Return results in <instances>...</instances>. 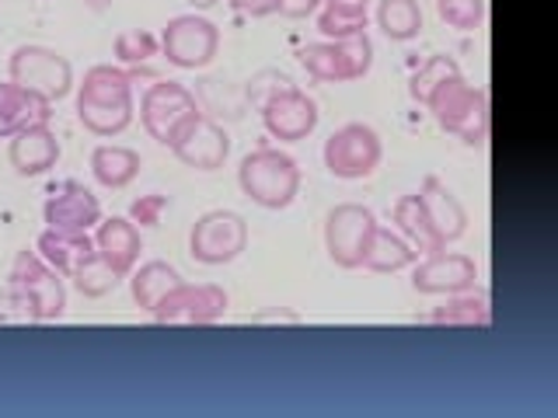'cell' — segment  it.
<instances>
[{"label": "cell", "mask_w": 558, "mask_h": 418, "mask_svg": "<svg viewBox=\"0 0 558 418\" xmlns=\"http://www.w3.org/2000/svg\"><path fill=\"white\" fill-rule=\"evenodd\" d=\"M426 109L444 133H453L458 139H464L468 147L485 144L488 122H493V112H488V91L485 87L468 84L464 74L450 77L436 87L426 101Z\"/></svg>", "instance_id": "cell-1"}, {"label": "cell", "mask_w": 558, "mask_h": 418, "mask_svg": "<svg viewBox=\"0 0 558 418\" xmlns=\"http://www.w3.org/2000/svg\"><path fill=\"white\" fill-rule=\"evenodd\" d=\"M366 25H371V14H342V11H328V8H322V14H318V32L331 42L349 39V35H363Z\"/></svg>", "instance_id": "cell-34"}, {"label": "cell", "mask_w": 558, "mask_h": 418, "mask_svg": "<svg viewBox=\"0 0 558 418\" xmlns=\"http://www.w3.org/2000/svg\"><path fill=\"white\" fill-rule=\"evenodd\" d=\"M52 115V101L25 91L22 84L4 81L0 84V139H11L28 126H43Z\"/></svg>", "instance_id": "cell-20"}, {"label": "cell", "mask_w": 558, "mask_h": 418, "mask_svg": "<svg viewBox=\"0 0 558 418\" xmlns=\"http://www.w3.org/2000/svg\"><path fill=\"white\" fill-rule=\"evenodd\" d=\"M418 251L412 244L401 237L398 231H388V226H374L371 241H366V251H363V261L360 269H371V272H401L415 266Z\"/></svg>", "instance_id": "cell-23"}, {"label": "cell", "mask_w": 558, "mask_h": 418, "mask_svg": "<svg viewBox=\"0 0 558 418\" xmlns=\"http://www.w3.org/2000/svg\"><path fill=\"white\" fill-rule=\"evenodd\" d=\"M168 150L179 157L185 168H196V171H217L223 168L227 153H231V136L220 126L214 115H206L203 109L196 115H189L179 133L171 136Z\"/></svg>", "instance_id": "cell-9"}, {"label": "cell", "mask_w": 558, "mask_h": 418, "mask_svg": "<svg viewBox=\"0 0 558 418\" xmlns=\"http://www.w3.org/2000/svg\"><path fill=\"white\" fill-rule=\"evenodd\" d=\"M35 251H39L60 275L70 279L95 255V237L87 231H52V226H46L39 241H35Z\"/></svg>", "instance_id": "cell-21"}, {"label": "cell", "mask_w": 558, "mask_h": 418, "mask_svg": "<svg viewBox=\"0 0 558 418\" xmlns=\"http://www.w3.org/2000/svg\"><path fill=\"white\" fill-rule=\"evenodd\" d=\"M418 202H423L426 209V217L433 223V231L436 237L444 241V248L453 241H461L464 231H468V213H464V206L458 202V196L436 179V174H429V179L423 182V188H418Z\"/></svg>", "instance_id": "cell-19"}, {"label": "cell", "mask_w": 558, "mask_h": 418, "mask_svg": "<svg viewBox=\"0 0 558 418\" xmlns=\"http://www.w3.org/2000/svg\"><path fill=\"white\" fill-rule=\"evenodd\" d=\"M133 81L136 74H130V70L98 63L84 74L77 104H92V109H126V104H133Z\"/></svg>", "instance_id": "cell-18"}, {"label": "cell", "mask_w": 558, "mask_h": 418, "mask_svg": "<svg viewBox=\"0 0 558 418\" xmlns=\"http://www.w3.org/2000/svg\"><path fill=\"white\" fill-rule=\"evenodd\" d=\"M440 22L458 32H475L485 22V0H436Z\"/></svg>", "instance_id": "cell-33"}, {"label": "cell", "mask_w": 558, "mask_h": 418, "mask_svg": "<svg viewBox=\"0 0 558 418\" xmlns=\"http://www.w3.org/2000/svg\"><path fill=\"white\" fill-rule=\"evenodd\" d=\"M238 185L262 209H287L301 192V168L283 150L258 147L241 157Z\"/></svg>", "instance_id": "cell-2"}, {"label": "cell", "mask_w": 558, "mask_h": 418, "mask_svg": "<svg viewBox=\"0 0 558 418\" xmlns=\"http://www.w3.org/2000/svg\"><path fill=\"white\" fill-rule=\"evenodd\" d=\"M136 104H126V109H92V104H77V119L84 122L87 133L95 136H119L122 130H130Z\"/></svg>", "instance_id": "cell-31"}, {"label": "cell", "mask_w": 558, "mask_h": 418, "mask_svg": "<svg viewBox=\"0 0 558 418\" xmlns=\"http://www.w3.org/2000/svg\"><path fill=\"white\" fill-rule=\"evenodd\" d=\"M328 11H342V14H366L371 0H325Z\"/></svg>", "instance_id": "cell-40"}, {"label": "cell", "mask_w": 558, "mask_h": 418, "mask_svg": "<svg viewBox=\"0 0 558 418\" xmlns=\"http://www.w3.org/2000/svg\"><path fill=\"white\" fill-rule=\"evenodd\" d=\"M252 324H290V328H296V324H304V318L290 307H266V310L255 314Z\"/></svg>", "instance_id": "cell-37"}, {"label": "cell", "mask_w": 558, "mask_h": 418, "mask_svg": "<svg viewBox=\"0 0 558 418\" xmlns=\"http://www.w3.org/2000/svg\"><path fill=\"white\" fill-rule=\"evenodd\" d=\"M377 28L395 42H409L423 32V8H418V0H380Z\"/></svg>", "instance_id": "cell-27"}, {"label": "cell", "mask_w": 558, "mask_h": 418, "mask_svg": "<svg viewBox=\"0 0 558 418\" xmlns=\"http://www.w3.org/2000/svg\"><path fill=\"white\" fill-rule=\"evenodd\" d=\"M391 220L398 226V234L405 237L412 248L418 255H433V251H444V241L436 237L433 223L426 217L423 202H418V192H412V196H401L391 209Z\"/></svg>", "instance_id": "cell-25"}, {"label": "cell", "mask_w": 558, "mask_h": 418, "mask_svg": "<svg viewBox=\"0 0 558 418\" xmlns=\"http://www.w3.org/2000/svg\"><path fill=\"white\" fill-rule=\"evenodd\" d=\"M95 251L126 279L136 266L140 251H144V237H140L136 223L130 217H105L98 220V231H95Z\"/></svg>", "instance_id": "cell-17"}, {"label": "cell", "mask_w": 558, "mask_h": 418, "mask_svg": "<svg viewBox=\"0 0 558 418\" xmlns=\"http://www.w3.org/2000/svg\"><path fill=\"white\" fill-rule=\"evenodd\" d=\"M322 0H279V11L276 14H283V17H307L318 11Z\"/></svg>", "instance_id": "cell-39"}, {"label": "cell", "mask_w": 558, "mask_h": 418, "mask_svg": "<svg viewBox=\"0 0 558 418\" xmlns=\"http://www.w3.org/2000/svg\"><path fill=\"white\" fill-rule=\"evenodd\" d=\"M227 4L241 14H248V17H266V14L279 11V0H227Z\"/></svg>", "instance_id": "cell-38"}, {"label": "cell", "mask_w": 558, "mask_h": 418, "mask_svg": "<svg viewBox=\"0 0 558 418\" xmlns=\"http://www.w3.org/2000/svg\"><path fill=\"white\" fill-rule=\"evenodd\" d=\"M227 293L214 283H179L161 304H157L150 314L157 324H179V328H206L223 321L227 314Z\"/></svg>", "instance_id": "cell-10"}, {"label": "cell", "mask_w": 558, "mask_h": 418, "mask_svg": "<svg viewBox=\"0 0 558 418\" xmlns=\"http://www.w3.org/2000/svg\"><path fill=\"white\" fill-rule=\"evenodd\" d=\"M92 174L105 188H126L140 174V153L130 147L101 144L92 150Z\"/></svg>", "instance_id": "cell-26"}, {"label": "cell", "mask_w": 558, "mask_h": 418, "mask_svg": "<svg viewBox=\"0 0 558 418\" xmlns=\"http://www.w3.org/2000/svg\"><path fill=\"white\" fill-rule=\"evenodd\" d=\"M8 74L14 84H22L25 91L46 101H60L74 87V66L49 46H17L8 60Z\"/></svg>", "instance_id": "cell-4"}, {"label": "cell", "mask_w": 558, "mask_h": 418, "mask_svg": "<svg viewBox=\"0 0 558 418\" xmlns=\"http://www.w3.org/2000/svg\"><path fill=\"white\" fill-rule=\"evenodd\" d=\"M258 112H262V126H266V133L272 139H283V144H296V139H304L318 130V101H314L307 91H301L296 84L272 95Z\"/></svg>", "instance_id": "cell-13"}, {"label": "cell", "mask_w": 558, "mask_h": 418, "mask_svg": "<svg viewBox=\"0 0 558 418\" xmlns=\"http://www.w3.org/2000/svg\"><path fill=\"white\" fill-rule=\"evenodd\" d=\"M196 112H199V98L179 81H157L147 87L144 98H140V122H144V130L165 147L171 144V136L179 133L182 122Z\"/></svg>", "instance_id": "cell-11"}, {"label": "cell", "mask_w": 558, "mask_h": 418, "mask_svg": "<svg viewBox=\"0 0 558 418\" xmlns=\"http://www.w3.org/2000/svg\"><path fill=\"white\" fill-rule=\"evenodd\" d=\"M84 4H87V8H92V11H105V8H109V4H112V0H84Z\"/></svg>", "instance_id": "cell-42"}, {"label": "cell", "mask_w": 558, "mask_h": 418, "mask_svg": "<svg viewBox=\"0 0 558 418\" xmlns=\"http://www.w3.org/2000/svg\"><path fill=\"white\" fill-rule=\"evenodd\" d=\"M189 4L196 8V11H209V8H214V4H220V0H189Z\"/></svg>", "instance_id": "cell-41"}, {"label": "cell", "mask_w": 558, "mask_h": 418, "mask_svg": "<svg viewBox=\"0 0 558 418\" xmlns=\"http://www.w3.org/2000/svg\"><path fill=\"white\" fill-rule=\"evenodd\" d=\"M112 52H116L119 63L140 66V63H147V60L157 57V52H161V39H157V35L147 32V28H126V32L116 35Z\"/></svg>", "instance_id": "cell-30"}, {"label": "cell", "mask_w": 558, "mask_h": 418, "mask_svg": "<svg viewBox=\"0 0 558 418\" xmlns=\"http://www.w3.org/2000/svg\"><path fill=\"white\" fill-rule=\"evenodd\" d=\"M423 324H447V328H488L493 324V296L488 290H461L450 293L444 307H436L418 318Z\"/></svg>", "instance_id": "cell-22"}, {"label": "cell", "mask_w": 558, "mask_h": 418, "mask_svg": "<svg viewBox=\"0 0 558 418\" xmlns=\"http://www.w3.org/2000/svg\"><path fill=\"white\" fill-rule=\"evenodd\" d=\"M8 161H11L14 174H22V179H35V174H46L49 168H57L60 139L49 130V122L14 133L8 144Z\"/></svg>", "instance_id": "cell-16"}, {"label": "cell", "mask_w": 558, "mask_h": 418, "mask_svg": "<svg viewBox=\"0 0 558 418\" xmlns=\"http://www.w3.org/2000/svg\"><path fill=\"white\" fill-rule=\"evenodd\" d=\"M293 81L287 74H279V70H262V74H255L248 81V87H244V98H248V104H255V109H262L272 95H279L283 87H290Z\"/></svg>", "instance_id": "cell-35"}, {"label": "cell", "mask_w": 558, "mask_h": 418, "mask_svg": "<svg viewBox=\"0 0 558 418\" xmlns=\"http://www.w3.org/2000/svg\"><path fill=\"white\" fill-rule=\"evenodd\" d=\"M8 283L22 286L32 296L35 310H39V321L63 318V310H66V286H63L60 272L52 269L39 251H28V248L17 251L14 261H11Z\"/></svg>", "instance_id": "cell-12"}, {"label": "cell", "mask_w": 558, "mask_h": 418, "mask_svg": "<svg viewBox=\"0 0 558 418\" xmlns=\"http://www.w3.org/2000/svg\"><path fill=\"white\" fill-rule=\"evenodd\" d=\"M168 209V196H140L133 206H130V220L140 223V226H157L161 223V213Z\"/></svg>", "instance_id": "cell-36"}, {"label": "cell", "mask_w": 558, "mask_h": 418, "mask_svg": "<svg viewBox=\"0 0 558 418\" xmlns=\"http://www.w3.org/2000/svg\"><path fill=\"white\" fill-rule=\"evenodd\" d=\"M377 217L360 202H339L325 217V251L339 269H360Z\"/></svg>", "instance_id": "cell-8"}, {"label": "cell", "mask_w": 558, "mask_h": 418, "mask_svg": "<svg viewBox=\"0 0 558 418\" xmlns=\"http://www.w3.org/2000/svg\"><path fill=\"white\" fill-rule=\"evenodd\" d=\"M478 279V266L475 258L458 255V251H433L423 261H415L412 269V290L426 293V296H450L471 290Z\"/></svg>", "instance_id": "cell-14"}, {"label": "cell", "mask_w": 558, "mask_h": 418, "mask_svg": "<svg viewBox=\"0 0 558 418\" xmlns=\"http://www.w3.org/2000/svg\"><path fill=\"white\" fill-rule=\"evenodd\" d=\"M301 63L314 81L325 84H345V81H360L371 74L374 66V42L371 35H349L339 42H307L301 49Z\"/></svg>", "instance_id": "cell-3"}, {"label": "cell", "mask_w": 558, "mask_h": 418, "mask_svg": "<svg viewBox=\"0 0 558 418\" xmlns=\"http://www.w3.org/2000/svg\"><path fill=\"white\" fill-rule=\"evenodd\" d=\"M220 49V28L203 14H179L161 32V52L179 70H203Z\"/></svg>", "instance_id": "cell-7"}, {"label": "cell", "mask_w": 558, "mask_h": 418, "mask_svg": "<svg viewBox=\"0 0 558 418\" xmlns=\"http://www.w3.org/2000/svg\"><path fill=\"white\" fill-rule=\"evenodd\" d=\"M458 74H461L458 60L447 57V52H436V57H429V60L412 74V81H409V95H412L418 104H426L436 87H440L444 81H450V77H458Z\"/></svg>", "instance_id": "cell-28"}, {"label": "cell", "mask_w": 558, "mask_h": 418, "mask_svg": "<svg viewBox=\"0 0 558 418\" xmlns=\"http://www.w3.org/2000/svg\"><path fill=\"white\" fill-rule=\"evenodd\" d=\"M384 157V144L366 122H345L325 139V168L342 182L371 179Z\"/></svg>", "instance_id": "cell-5"}, {"label": "cell", "mask_w": 558, "mask_h": 418, "mask_svg": "<svg viewBox=\"0 0 558 418\" xmlns=\"http://www.w3.org/2000/svg\"><path fill=\"white\" fill-rule=\"evenodd\" d=\"M179 283H185V279L179 275V269L168 266V261H161V258L144 261V266L130 272V293H133L136 307L147 310V314L161 304Z\"/></svg>", "instance_id": "cell-24"}, {"label": "cell", "mask_w": 558, "mask_h": 418, "mask_svg": "<svg viewBox=\"0 0 558 418\" xmlns=\"http://www.w3.org/2000/svg\"><path fill=\"white\" fill-rule=\"evenodd\" d=\"M70 283H74V290L81 296H92V300H98V296H109L122 283V275L95 251L74 275H70Z\"/></svg>", "instance_id": "cell-29"}, {"label": "cell", "mask_w": 558, "mask_h": 418, "mask_svg": "<svg viewBox=\"0 0 558 418\" xmlns=\"http://www.w3.org/2000/svg\"><path fill=\"white\" fill-rule=\"evenodd\" d=\"M39 321V310H35L32 296L22 286H0V328H11V324H35Z\"/></svg>", "instance_id": "cell-32"}, {"label": "cell", "mask_w": 558, "mask_h": 418, "mask_svg": "<svg viewBox=\"0 0 558 418\" xmlns=\"http://www.w3.org/2000/svg\"><path fill=\"white\" fill-rule=\"evenodd\" d=\"M248 248V223L234 209H209L189 231V251L199 266H227Z\"/></svg>", "instance_id": "cell-6"}, {"label": "cell", "mask_w": 558, "mask_h": 418, "mask_svg": "<svg viewBox=\"0 0 558 418\" xmlns=\"http://www.w3.org/2000/svg\"><path fill=\"white\" fill-rule=\"evenodd\" d=\"M43 220L52 231H92L101 220V202L81 182H63L49 192L43 206Z\"/></svg>", "instance_id": "cell-15"}]
</instances>
